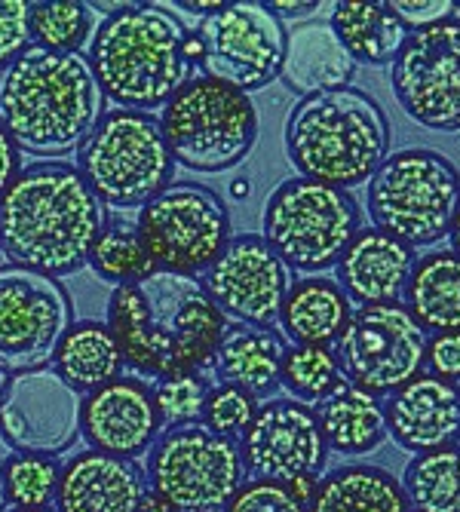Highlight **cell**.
Here are the masks:
<instances>
[{
  "instance_id": "48",
  "label": "cell",
  "mask_w": 460,
  "mask_h": 512,
  "mask_svg": "<svg viewBox=\"0 0 460 512\" xmlns=\"http://www.w3.org/2000/svg\"><path fill=\"white\" fill-rule=\"evenodd\" d=\"M249 194V184L246 181H234V197H246Z\"/></svg>"
},
{
  "instance_id": "6",
  "label": "cell",
  "mask_w": 460,
  "mask_h": 512,
  "mask_svg": "<svg viewBox=\"0 0 460 512\" xmlns=\"http://www.w3.org/2000/svg\"><path fill=\"white\" fill-rule=\"evenodd\" d=\"M77 172L111 209H142L175 175L163 126L154 114L105 111L77 148Z\"/></svg>"
},
{
  "instance_id": "28",
  "label": "cell",
  "mask_w": 460,
  "mask_h": 512,
  "mask_svg": "<svg viewBox=\"0 0 460 512\" xmlns=\"http://www.w3.org/2000/svg\"><path fill=\"white\" fill-rule=\"evenodd\" d=\"M329 25L347 56L372 68L393 65L411 34L387 4H368V0H341L332 7Z\"/></svg>"
},
{
  "instance_id": "4",
  "label": "cell",
  "mask_w": 460,
  "mask_h": 512,
  "mask_svg": "<svg viewBox=\"0 0 460 512\" xmlns=\"http://www.w3.org/2000/svg\"><path fill=\"white\" fill-rule=\"evenodd\" d=\"M184 25L160 4H129L92 31L89 68L102 96L123 111L151 114L194 80Z\"/></svg>"
},
{
  "instance_id": "13",
  "label": "cell",
  "mask_w": 460,
  "mask_h": 512,
  "mask_svg": "<svg viewBox=\"0 0 460 512\" xmlns=\"http://www.w3.org/2000/svg\"><path fill=\"white\" fill-rule=\"evenodd\" d=\"M74 325V304L53 276L16 264L0 267V371L50 368Z\"/></svg>"
},
{
  "instance_id": "14",
  "label": "cell",
  "mask_w": 460,
  "mask_h": 512,
  "mask_svg": "<svg viewBox=\"0 0 460 512\" xmlns=\"http://www.w3.org/2000/svg\"><path fill=\"white\" fill-rule=\"evenodd\" d=\"M203 56V77L255 92L280 80L286 59V25L267 4H224L197 28Z\"/></svg>"
},
{
  "instance_id": "5",
  "label": "cell",
  "mask_w": 460,
  "mask_h": 512,
  "mask_svg": "<svg viewBox=\"0 0 460 512\" xmlns=\"http://www.w3.org/2000/svg\"><path fill=\"white\" fill-rule=\"evenodd\" d=\"M286 154L301 178L350 191L390 157V120L365 89L319 92L292 108Z\"/></svg>"
},
{
  "instance_id": "47",
  "label": "cell",
  "mask_w": 460,
  "mask_h": 512,
  "mask_svg": "<svg viewBox=\"0 0 460 512\" xmlns=\"http://www.w3.org/2000/svg\"><path fill=\"white\" fill-rule=\"evenodd\" d=\"M7 506V488H4V460H0V512Z\"/></svg>"
},
{
  "instance_id": "31",
  "label": "cell",
  "mask_w": 460,
  "mask_h": 512,
  "mask_svg": "<svg viewBox=\"0 0 460 512\" xmlns=\"http://www.w3.org/2000/svg\"><path fill=\"white\" fill-rule=\"evenodd\" d=\"M411 512H460V442L414 454L402 473Z\"/></svg>"
},
{
  "instance_id": "3",
  "label": "cell",
  "mask_w": 460,
  "mask_h": 512,
  "mask_svg": "<svg viewBox=\"0 0 460 512\" xmlns=\"http://www.w3.org/2000/svg\"><path fill=\"white\" fill-rule=\"evenodd\" d=\"M105 114V96L83 53L28 50L0 71V126L28 154L77 151Z\"/></svg>"
},
{
  "instance_id": "35",
  "label": "cell",
  "mask_w": 460,
  "mask_h": 512,
  "mask_svg": "<svg viewBox=\"0 0 460 512\" xmlns=\"http://www.w3.org/2000/svg\"><path fill=\"white\" fill-rule=\"evenodd\" d=\"M62 467L56 457L13 454L4 460V488L13 509H50L59 494Z\"/></svg>"
},
{
  "instance_id": "49",
  "label": "cell",
  "mask_w": 460,
  "mask_h": 512,
  "mask_svg": "<svg viewBox=\"0 0 460 512\" xmlns=\"http://www.w3.org/2000/svg\"><path fill=\"white\" fill-rule=\"evenodd\" d=\"M10 378H13V375H7V371H0V396H4V390H7V384H10Z\"/></svg>"
},
{
  "instance_id": "40",
  "label": "cell",
  "mask_w": 460,
  "mask_h": 512,
  "mask_svg": "<svg viewBox=\"0 0 460 512\" xmlns=\"http://www.w3.org/2000/svg\"><path fill=\"white\" fill-rule=\"evenodd\" d=\"M387 7L408 31H424L457 16V4H451V0H390Z\"/></svg>"
},
{
  "instance_id": "2",
  "label": "cell",
  "mask_w": 460,
  "mask_h": 512,
  "mask_svg": "<svg viewBox=\"0 0 460 512\" xmlns=\"http://www.w3.org/2000/svg\"><path fill=\"white\" fill-rule=\"evenodd\" d=\"M108 215L77 166L46 160L25 166L0 197V252L43 276H68L89 264Z\"/></svg>"
},
{
  "instance_id": "36",
  "label": "cell",
  "mask_w": 460,
  "mask_h": 512,
  "mask_svg": "<svg viewBox=\"0 0 460 512\" xmlns=\"http://www.w3.org/2000/svg\"><path fill=\"white\" fill-rule=\"evenodd\" d=\"M209 390H212V384L200 375V371H184V375L160 378L154 384V402H157L163 427L178 430V427L200 424Z\"/></svg>"
},
{
  "instance_id": "16",
  "label": "cell",
  "mask_w": 460,
  "mask_h": 512,
  "mask_svg": "<svg viewBox=\"0 0 460 512\" xmlns=\"http://www.w3.org/2000/svg\"><path fill=\"white\" fill-rule=\"evenodd\" d=\"M83 399L50 365L13 375L0 396V439L13 454L56 457L80 436Z\"/></svg>"
},
{
  "instance_id": "39",
  "label": "cell",
  "mask_w": 460,
  "mask_h": 512,
  "mask_svg": "<svg viewBox=\"0 0 460 512\" xmlns=\"http://www.w3.org/2000/svg\"><path fill=\"white\" fill-rule=\"evenodd\" d=\"M31 46V4L0 0V71L16 62Z\"/></svg>"
},
{
  "instance_id": "33",
  "label": "cell",
  "mask_w": 460,
  "mask_h": 512,
  "mask_svg": "<svg viewBox=\"0 0 460 512\" xmlns=\"http://www.w3.org/2000/svg\"><path fill=\"white\" fill-rule=\"evenodd\" d=\"M280 384L304 405L326 402L338 390L347 387L344 368L332 347H289L280 371Z\"/></svg>"
},
{
  "instance_id": "17",
  "label": "cell",
  "mask_w": 460,
  "mask_h": 512,
  "mask_svg": "<svg viewBox=\"0 0 460 512\" xmlns=\"http://www.w3.org/2000/svg\"><path fill=\"white\" fill-rule=\"evenodd\" d=\"M203 286L224 316L240 325L273 329L292 289V270L264 237L243 234L230 240L218 261L203 273Z\"/></svg>"
},
{
  "instance_id": "27",
  "label": "cell",
  "mask_w": 460,
  "mask_h": 512,
  "mask_svg": "<svg viewBox=\"0 0 460 512\" xmlns=\"http://www.w3.org/2000/svg\"><path fill=\"white\" fill-rule=\"evenodd\" d=\"M307 512H411L402 482L372 463H344L319 479Z\"/></svg>"
},
{
  "instance_id": "44",
  "label": "cell",
  "mask_w": 460,
  "mask_h": 512,
  "mask_svg": "<svg viewBox=\"0 0 460 512\" xmlns=\"http://www.w3.org/2000/svg\"><path fill=\"white\" fill-rule=\"evenodd\" d=\"M286 488H289V494H292L298 503L310 506V500L316 497V488H319V476H301V479H292Z\"/></svg>"
},
{
  "instance_id": "18",
  "label": "cell",
  "mask_w": 460,
  "mask_h": 512,
  "mask_svg": "<svg viewBox=\"0 0 460 512\" xmlns=\"http://www.w3.org/2000/svg\"><path fill=\"white\" fill-rule=\"evenodd\" d=\"M240 454L252 479L289 485L301 476H319L329 460V445L310 405L270 399L258 405L240 439Z\"/></svg>"
},
{
  "instance_id": "19",
  "label": "cell",
  "mask_w": 460,
  "mask_h": 512,
  "mask_svg": "<svg viewBox=\"0 0 460 512\" xmlns=\"http://www.w3.org/2000/svg\"><path fill=\"white\" fill-rule=\"evenodd\" d=\"M80 433L89 448L135 460L154 448L163 421L154 402V387L142 378H117L89 393L80 408Z\"/></svg>"
},
{
  "instance_id": "30",
  "label": "cell",
  "mask_w": 460,
  "mask_h": 512,
  "mask_svg": "<svg viewBox=\"0 0 460 512\" xmlns=\"http://www.w3.org/2000/svg\"><path fill=\"white\" fill-rule=\"evenodd\" d=\"M123 365L126 362L114 332L108 329V322L99 319L74 322L53 359V368L65 378V384L86 396L117 381Z\"/></svg>"
},
{
  "instance_id": "22",
  "label": "cell",
  "mask_w": 460,
  "mask_h": 512,
  "mask_svg": "<svg viewBox=\"0 0 460 512\" xmlns=\"http://www.w3.org/2000/svg\"><path fill=\"white\" fill-rule=\"evenodd\" d=\"M414 270V249L384 234L378 227H359V234L338 261L335 283L350 304H399Z\"/></svg>"
},
{
  "instance_id": "11",
  "label": "cell",
  "mask_w": 460,
  "mask_h": 512,
  "mask_svg": "<svg viewBox=\"0 0 460 512\" xmlns=\"http://www.w3.org/2000/svg\"><path fill=\"white\" fill-rule=\"evenodd\" d=\"M138 237L160 270L206 273L227 249L230 212L224 200L197 181H175L138 209Z\"/></svg>"
},
{
  "instance_id": "1",
  "label": "cell",
  "mask_w": 460,
  "mask_h": 512,
  "mask_svg": "<svg viewBox=\"0 0 460 512\" xmlns=\"http://www.w3.org/2000/svg\"><path fill=\"white\" fill-rule=\"evenodd\" d=\"M108 329L114 332L123 362L138 375H184L212 365L227 332L200 276L154 270L129 286L114 289L108 301Z\"/></svg>"
},
{
  "instance_id": "23",
  "label": "cell",
  "mask_w": 460,
  "mask_h": 512,
  "mask_svg": "<svg viewBox=\"0 0 460 512\" xmlns=\"http://www.w3.org/2000/svg\"><path fill=\"white\" fill-rule=\"evenodd\" d=\"M356 62L347 56L329 22H301L286 37L280 80L301 99L350 86Z\"/></svg>"
},
{
  "instance_id": "37",
  "label": "cell",
  "mask_w": 460,
  "mask_h": 512,
  "mask_svg": "<svg viewBox=\"0 0 460 512\" xmlns=\"http://www.w3.org/2000/svg\"><path fill=\"white\" fill-rule=\"evenodd\" d=\"M255 411H258V399L252 393H246L240 387H230V384H218L209 390L200 424L221 439L237 442L249 430Z\"/></svg>"
},
{
  "instance_id": "46",
  "label": "cell",
  "mask_w": 460,
  "mask_h": 512,
  "mask_svg": "<svg viewBox=\"0 0 460 512\" xmlns=\"http://www.w3.org/2000/svg\"><path fill=\"white\" fill-rule=\"evenodd\" d=\"M451 252L454 255H460V206H457V215H454V221H451Z\"/></svg>"
},
{
  "instance_id": "12",
  "label": "cell",
  "mask_w": 460,
  "mask_h": 512,
  "mask_svg": "<svg viewBox=\"0 0 460 512\" xmlns=\"http://www.w3.org/2000/svg\"><path fill=\"white\" fill-rule=\"evenodd\" d=\"M335 353L347 384L381 399L424 375L427 332L405 304L356 307Z\"/></svg>"
},
{
  "instance_id": "24",
  "label": "cell",
  "mask_w": 460,
  "mask_h": 512,
  "mask_svg": "<svg viewBox=\"0 0 460 512\" xmlns=\"http://www.w3.org/2000/svg\"><path fill=\"white\" fill-rule=\"evenodd\" d=\"M286 350V338L276 329H258V325L237 322L227 325L212 368L221 384L240 387L258 399L280 384Z\"/></svg>"
},
{
  "instance_id": "51",
  "label": "cell",
  "mask_w": 460,
  "mask_h": 512,
  "mask_svg": "<svg viewBox=\"0 0 460 512\" xmlns=\"http://www.w3.org/2000/svg\"><path fill=\"white\" fill-rule=\"evenodd\" d=\"M0 258H4V252H0Z\"/></svg>"
},
{
  "instance_id": "32",
  "label": "cell",
  "mask_w": 460,
  "mask_h": 512,
  "mask_svg": "<svg viewBox=\"0 0 460 512\" xmlns=\"http://www.w3.org/2000/svg\"><path fill=\"white\" fill-rule=\"evenodd\" d=\"M89 267L96 270L99 279H105V283L117 289L157 270L142 237H138V227L126 221H105L102 234L92 243Z\"/></svg>"
},
{
  "instance_id": "8",
  "label": "cell",
  "mask_w": 460,
  "mask_h": 512,
  "mask_svg": "<svg viewBox=\"0 0 460 512\" xmlns=\"http://www.w3.org/2000/svg\"><path fill=\"white\" fill-rule=\"evenodd\" d=\"M169 154L191 172H227L258 142V111L246 92L209 77L184 83L160 117Z\"/></svg>"
},
{
  "instance_id": "34",
  "label": "cell",
  "mask_w": 460,
  "mask_h": 512,
  "mask_svg": "<svg viewBox=\"0 0 460 512\" xmlns=\"http://www.w3.org/2000/svg\"><path fill=\"white\" fill-rule=\"evenodd\" d=\"M92 31L89 4L80 0H53L31 4V40L50 53H80Z\"/></svg>"
},
{
  "instance_id": "26",
  "label": "cell",
  "mask_w": 460,
  "mask_h": 512,
  "mask_svg": "<svg viewBox=\"0 0 460 512\" xmlns=\"http://www.w3.org/2000/svg\"><path fill=\"white\" fill-rule=\"evenodd\" d=\"M402 301L427 335L460 332V255L427 252L414 261Z\"/></svg>"
},
{
  "instance_id": "15",
  "label": "cell",
  "mask_w": 460,
  "mask_h": 512,
  "mask_svg": "<svg viewBox=\"0 0 460 512\" xmlns=\"http://www.w3.org/2000/svg\"><path fill=\"white\" fill-rule=\"evenodd\" d=\"M390 86L418 126L460 132V16L411 31L390 65Z\"/></svg>"
},
{
  "instance_id": "43",
  "label": "cell",
  "mask_w": 460,
  "mask_h": 512,
  "mask_svg": "<svg viewBox=\"0 0 460 512\" xmlns=\"http://www.w3.org/2000/svg\"><path fill=\"white\" fill-rule=\"evenodd\" d=\"M267 7L276 19H301V16H313L322 4H316V0H273Z\"/></svg>"
},
{
  "instance_id": "7",
  "label": "cell",
  "mask_w": 460,
  "mask_h": 512,
  "mask_svg": "<svg viewBox=\"0 0 460 512\" xmlns=\"http://www.w3.org/2000/svg\"><path fill=\"white\" fill-rule=\"evenodd\" d=\"M368 218L408 249L436 246L451 234L460 206V172L433 148L393 151L368 178Z\"/></svg>"
},
{
  "instance_id": "45",
  "label": "cell",
  "mask_w": 460,
  "mask_h": 512,
  "mask_svg": "<svg viewBox=\"0 0 460 512\" xmlns=\"http://www.w3.org/2000/svg\"><path fill=\"white\" fill-rule=\"evenodd\" d=\"M138 512H175V506L169 500H163L157 491L148 488V494L142 497V503H138Z\"/></svg>"
},
{
  "instance_id": "50",
  "label": "cell",
  "mask_w": 460,
  "mask_h": 512,
  "mask_svg": "<svg viewBox=\"0 0 460 512\" xmlns=\"http://www.w3.org/2000/svg\"><path fill=\"white\" fill-rule=\"evenodd\" d=\"M7 512H50V509H7Z\"/></svg>"
},
{
  "instance_id": "42",
  "label": "cell",
  "mask_w": 460,
  "mask_h": 512,
  "mask_svg": "<svg viewBox=\"0 0 460 512\" xmlns=\"http://www.w3.org/2000/svg\"><path fill=\"white\" fill-rule=\"evenodd\" d=\"M22 172V154L13 145V138L0 126V197L7 194V188L16 181V175Z\"/></svg>"
},
{
  "instance_id": "41",
  "label": "cell",
  "mask_w": 460,
  "mask_h": 512,
  "mask_svg": "<svg viewBox=\"0 0 460 512\" xmlns=\"http://www.w3.org/2000/svg\"><path fill=\"white\" fill-rule=\"evenodd\" d=\"M427 365H430V375L457 384L460 381V332L427 338Z\"/></svg>"
},
{
  "instance_id": "25",
  "label": "cell",
  "mask_w": 460,
  "mask_h": 512,
  "mask_svg": "<svg viewBox=\"0 0 460 512\" xmlns=\"http://www.w3.org/2000/svg\"><path fill=\"white\" fill-rule=\"evenodd\" d=\"M353 304L329 276H304L292 283L280 322L286 338L301 347H332L344 335Z\"/></svg>"
},
{
  "instance_id": "20",
  "label": "cell",
  "mask_w": 460,
  "mask_h": 512,
  "mask_svg": "<svg viewBox=\"0 0 460 512\" xmlns=\"http://www.w3.org/2000/svg\"><path fill=\"white\" fill-rule=\"evenodd\" d=\"M387 436L402 451L424 454L460 442V387L436 375H418L390 393L384 405Z\"/></svg>"
},
{
  "instance_id": "52",
  "label": "cell",
  "mask_w": 460,
  "mask_h": 512,
  "mask_svg": "<svg viewBox=\"0 0 460 512\" xmlns=\"http://www.w3.org/2000/svg\"><path fill=\"white\" fill-rule=\"evenodd\" d=\"M457 10H460V4H457Z\"/></svg>"
},
{
  "instance_id": "29",
  "label": "cell",
  "mask_w": 460,
  "mask_h": 512,
  "mask_svg": "<svg viewBox=\"0 0 460 512\" xmlns=\"http://www.w3.org/2000/svg\"><path fill=\"white\" fill-rule=\"evenodd\" d=\"M313 411L329 451L335 454L362 457L378 451L387 439V417L381 399L359 387L347 384L326 402H319Z\"/></svg>"
},
{
  "instance_id": "10",
  "label": "cell",
  "mask_w": 460,
  "mask_h": 512,
  "mask_svg": "<svg viewBox=\"0 0 460 512\" xmlns=\"http://www.w3.org/2000/svg\"><path fill=\"white\" fill-rule=\"evenodd\" d=\"M145 476L175 512H224L246 485V463L237 442L194 424L166 430L154 442Z\"/></svg>"
},
{
  "instance_id": "9",
  "label": "cell",
  "mask_w": 460,
  "mask_h": 512,
  "mask_svg": "<svg viewBox=\"0 0 460 512\" xmlns=\"http://www.w3.org/2000/svg\"><path fill=\"white\" fill-rule=\"evenodd\" d=\"M264 243L298 273L338 267L362 227L359 203L350 191L310 178H289L267 197Z\"/></svg>"
},
{
  "instance_id": "21",
  "label": "cell",
  "mask_w": 460,
  "mask_h": 512,
  "mask_svg": "<svg viewBox=\"0 0 460 512\" xmlns=\"http://www.w3.org/2000/svg\"><path fill=\"white\" fill-rule=\"evenodd\" d=\"M148 494V476L135 460L105 451L74 454L59 479V512H138Z\"/></svg>"
},
{
  "instance_id": "38",
  "label": "cell",
  "mask_w": 460,
  "mask_h": 512,
  "mask_svg": "<svg viewBox=\"0 0 460 512\" xmlns=\"http://www.w3.org/2000/svg\"><path fill=\"white\" fill-rule=\"evenodd\" d=\"M224 512H307V506L298 503L289 494V488L280 482L252 479L234 494V500L224 506Z\"/></svg>"
}]
</instances>
